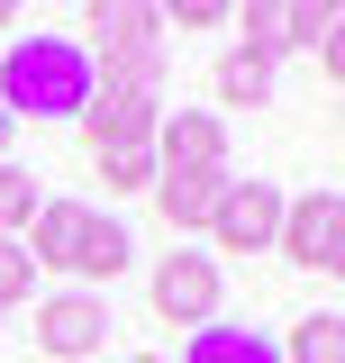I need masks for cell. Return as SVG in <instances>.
Instances as JSON below:
<instances>
[{
    "label": "cell",
    "instance_id": "ffe728a7",
    "mask_svg": "<svg viewBox=\"0 0 345 363\" xmlns=\"http://www.w3.org/2000/svg\"><path fill=\"white\" fill-rule=\"evenodd\" d=\"M318 64H327V82H345V9L327 18V37H318Z\"/></svg>",
    "mask_w": 345,
    "mask_h": 363
},
{
    "label": "cell",
    "instance_id": "44dd1931",
    "mask_svg": "<svg viewBox=\"0 0 345 363\" xmlns=\"http://www.w3.org/2000/svg\"><path fill=\"white\" fill-rule=\"evenodd\" d=\"M9 136H18V118H9V109H0V164H9Z\"/></svg>",
    "mask_w": 345,
    "mask_h": 363
},
{
    "label": "cell",
    "instance_id": "4fadbf2b",
    "mask_svg": "<svg viewBox=\"0 0 345 363\" xmlns=\"http://www.w3.org/2000/svg\"><path fill=\"white\" fill-rule=\"evenodd\" d=\"M82 227H91V209L82 200H45L37 209V272H73V245H82Z\"/></svg>",
    "mask_w": 345,
    "mask_h": 363
},
{
    "label": "cell",
    "instance_id": "6da1fadb",
    "mask_svg": "<svg viewBox=\"0 0 345 363\" xmlns=\"http://www.w3.org/2000/svg\"><path fill=\"white\" fill-rule=\"evenodd\" d=\"M91 91H100L91 45H73V37H9V55H0V109L9 118H82Z\"/></svg>",
    "mask_w": 345,
    "mask_h": 363
},
{
    "label": "cell",
    "instance_id": "ac0fdd59",
    "mask_svg": "<svg viewBox=\"0 0 345 363\" xmlns=\"http://www.w3.org/2000/svg\"><path fill=\"white\" fill-rule=\"evenodd\" d=\"M18 300H37V255L18 236H0V309H18Z\"/></svg>",
    "mask_w": 345,
    "mask_h": 363
},
{
    "label": "cell",
    "instance_id": "cb8c5ba5",
    "mask_svg": "<svg viewBox=\"0 0 345 363\" xmlns=\"http://www.w3.org/2000/svg\"><path fill=\"white\" fill-rule=\"evenodd\" d=\"M128 363H164V354H128Z\"/></svg>",
    "mask_w": 345,
    "mask_h": 363
},
{
    "label": "cell",
    "instance_id": "e0dca14e",
    "mask_svg": "<svg viewBox=\"0 0 345 363\" xmlns=\"http://www.w3.org/2000/svg\"><path fill=\"white\" fill-rule=\"evenodd\" d=\"M91 164H100L109 191H155V145H100Z\"/></svg>",
    "mask_w": 345,
    "mask_h": 363
},
{
    "label": "cell",
    "instance_id": "8fae6325",
    "mask_svg": "<svg viewBox=\"0 0 345 363\" xmlns=\"http://www.w3.org/2000/svg\"><path fill=\"white\" fill-rule=\"evenodd\" d=\"M136 264V236L109 209H91V227H82V245H73V281H119V272Z\"/></svg>",
    "mask_w": 345,
    "mask_h": 363
},
{
    "label": "cell",
    "instance_id": "d6986e66",
    "mask_svg": "<svg viewBox=\"0 0 345 363\" xmlns=\"http://www.w3.org/2000/svg\"><path fill=\"white\" fill-rule=\"evenodd\" d=\"M218 18H227L218 0H172V9H164V28H172V37H200V28H218Z\"/></svg>",
    "mask_w": 345,
    "mask_h": 363
},
{
    "label": "cell",
    "instance_id": "52a82bcc",
    "mask_svg": "<svg viewBox=\"0 0 345 363\" xmlns=\"http://www.w3.org/2000/svg\"><path fill=\"white\" fill-rule=\"evenodd\" d=\"M155 128H164V100L155 91H128V82H100L82 109V145L100 155V145H155Z\"/></svg>",
    "mask_w": 345,
    "mask_h": 363
},
{
    "label": "cell",
    "instance_id": "ba28073f",
    "mask_svg": "<svg viewBox=\"0 0 345 363\" xmlns=\"http://www.w3.org/2000/svg\"><path fill=\"white\" fill-rule=\"evenodd\" d=\"M155 173H227V118L218 109H164Z\"/></svg>",
    "mask_w": 345,
    "mask_h": 363
},
{
    "label": "cell",
    "instance_id": "2e32d148",
    "mask_svg": "<svg viewBox=\"0 0 345 363\" xmlns=\"http://www.w3.org/2000/svg\"><path fill=\"white\" fill-rule=\"evenodd\" d=\"M37 209H45L37 173H28V164H0V236H18V227H37Z\"/></svg>",
    "mask_w": 345,
    "mask_h": 363
},
{
    "label": "cell",
    "instance_id": "5b68a950",
    "mask_svg": "<svg viewBox=\"0 0 345 363\" xmlns=\"http://www.w3.org/2000/svg\"><path fill=\"white\" fill-rule=\"evenodd\" d=\"M282 182H227L218 191V218H209V236H218V255H263V245H282Z\"/></svg>",
    "mask_w": 345,
    "mask_h": 363
},
{
    "label": "cell",
    "instance_id": "7c38bea8",
    "mask_svg": "<svg viewBox=\"0 0 345 363\" xmlns=\"http://www.w3.org/2000/svg\"><path fill=\"white\" fill-rule=\"evenodd\" d=\"M182 363H282V336H263V327H191Z\"/></svg>",
    "mask_w": 345,
    "mask_h": 363
},
{
    "label": "cell",
    "instance_id": "9a60e30c",
    "mask_svg": "<svg viewBox=\"0 0 345 363\" xmlns=\"http://www.w3.org/2000/svg\"><path fill=\"white\" fill-rule=\"evenodd\" d=\"M282 363H345V318H336V309L291 318V336H282Z\"/></svg>",
    "mask_w": 345,
    "mask_h": 363
},
{
    "label": "cell",
    "instance_id": "3957f363",
    "mask_svg": "<svg viewBox=\"0 0 345 363\" xmlns=\"http://www.w3.org/2000/svg\"><path fill=\"white\" fill-rule=\"evenodd\" d=\"M146 291H155V318H164V327H218V291H227V272H218V255H191V245H182V255L155 264Z\"/></svg>",
    "mask_w": 345,
    "mask_h": 363
},
{
    "label": "cell",
    "instance_id": "30bf717a",
    "mask_svg": "<svg viewBox=\"0 0 345 363\" xmlns=\"http://www.w3.org/2000/svg\"><path fill=\"white\" fill-rule=\"evenodd\" d=\"M218 191H227V173H155V209L172 218V236H191L218 218Z\"/></svg>",
    "mask_w": 345,
    "mask_h": 363
},
{
    "label": "cell",
    "instance_id": "277c9868",
    "mask_svg": "<svg viewBox=\"0 0 345 363\" xmlns=\"http://www.w3.org/2000/svg\"><path fill=\"white\" fill-rule=\"evenodd\" d=\"M327 18H336V0H246V9H236L246 55H263V64H282V55H300V45L318 55Z\"/></svg>",
    "mask_w": 345,
    "mask_h": 363
},
{
    "label": "cell",
    "instance_id": "7402d4cb",
    "mask_svg": "<svg viewBox=\"0 0 345 363\" xmlns=\"http://www.w3.org/2000/svg\"><path fill=\"white\" fill-rule=\"evenodd\" d=\"M327 272H336V281H345V236H336V255H327Z\"/></svg>",
    "mask_w": 345,
    "mask_h": 363
},
{
    "label": "cell",
    "instance_id": "9c48e42d",
    "mask_svg": "<svg viewBox=\"0 0 345 363\" xmlns=\"http://www.w3.org/2000/svg\"><path fill=\"white\" fill-rule=\"evenodd\" d=\"M336 236H345V191H300V200L282 209V245H273V255H291L300 272H327Z\"/></svg>",
    "mask_w": 345,
    "mask_h": 363
},
{
    "label": "cell",
    "instance_id": "7a4b0ae2",
    "mask_svg": "<svg viewBox=\"0 0 345 363\" xmlns=\"http://www.w3.org/2000/svg\"><path fill=\"white\" fill-rule=\"evenodd\" d=\"M82 37H100V55H91L100 82H128V91L164 100V9H146V0H91Z\"/></svg>",
    "mask_w": 345,
    "mask_h": 363
},
{
    "label": "cell",
    "instance_id": "8992f818",
    "mask_svg": "<svg viewBox=\"0 0 345 363\" xmlns=\"http://www.w3.org/2000/svg\"><path fill=\"white\" fill-rule=\"evenodd\" d=\"M100 336H109V300L100 291H55V300H37V354L82 363V354H100Z\"/></svg>",
    "mask_w": 345,
    "mask_h": 363
},
{
    "label": "cell",
    "instance_id": "5bb4252c",
    "mask_svg": "<svg viewBox=\"0 0 345 363\" xmlns=\"http://www.w3.org/2000/svg\"><path fill=\"white\" fill-rule=\"evenodd\" d=\"M263 100H273V64L246 55V45H227L218 55V109H263Z\"/></svg>",
    "mask_w": 345,
    "mask_h": 363
},
{
    "label": "cell",
    "instance_id": "603a6c76",
    "mask_svg": "<svg viewBox=\"0 0 345 363\" xmlns=\"http://www.w3.org/2000/svg\"><path fill=\"white\" fill-rule=\"evenodd\" d=\"M9 28H18V9H9V0H0V37H9Z\"/></svg>",
    "mask_w": 345,
    "mask_h": 363
}]
</instances>
